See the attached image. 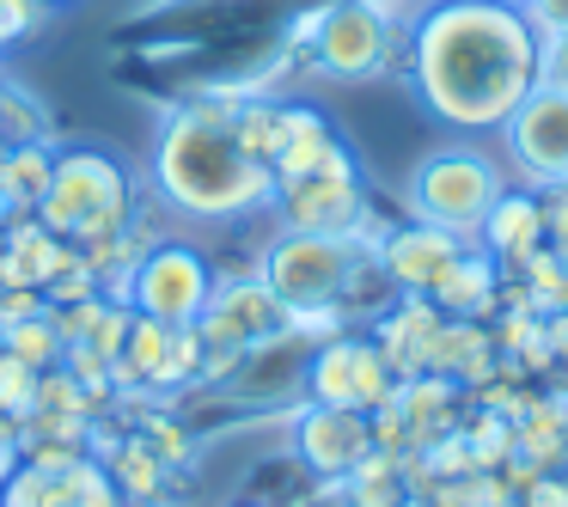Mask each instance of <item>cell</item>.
Here are the masks:
<instances>
[{
  "mask_svg": "<svg viewBox=\"0 0 568 507\" xmlns=\"http://www.w3.org/2000/svg\"><path fill=\"white\" fill-rule=\"evenodd\" d=\"M514 184L495 148H477L470 135L440 141L428 148L404 178V209L409 221H434V226H453V233L477 239L483 214L495 209V196Z\"/></svg>",
  "mask_w": 568,
  "mask_h": 507,
  "instance_id": "277c9868",
  "label": "cell"
},
{
  "mask_svg": "<svg viewBox=\"0 0 568 507\" xmlns=\"http://www.w3.org/2000/svg\"><path fill=\"white\" fill-rule=\"evenodd\" d=\"M397 50H404V26L367 7V0H331L324 7V26L312 31L306 62L318 68L324 80H343V87H361V80H385L397 68Z\"/></svg>",
  "mask_w": 568,
  "mask_h": 507,
  "instance_id": "ba28073f",
  "label": "cell"
},
{
  "mask_svg": "<svg viewBox=\"0 0 568 507\" xmlns=\"http://www.w3.org/2000/svg\"><path fill=\"white\" fill-rule=\"evenodd\" d=\"M38 214L55 239L68 245H99V239L123 233L129 221L141 214V184L116 153L104 148H55V165H50V184L38 196Z\"/></svg>",
  "mask_w": 568,
  "mask_h": 507,
  "instance_id": "3957f363",
  "label": "cell"
},
{
  "mask_svg": "<svg viewBox=\"0 0 568 507\" xmlns=\"http://www.w3.org/2000/svg\"><path fill=\"white\" fill-rule=\"evenodd\" d=\"M19 470V422H0V483Z\"/></svg>",
  "mask_w": 568,
  "mask_h": 507,
  "instance_id": "f546056e",
  "label": "cell"
},
{
  "mask_svg": "<svg viewBox=\"0 0 568 507\" xmlns=\"http://www.w3.org/2000/svg\"><path fill=\"white\" fill-rule=\"evenodd\" d=\"M336 141L343 135H336V123L318 111V104H306V99L287 104L282 99V141H275V153H270V178L275 184H294V178L318 172L324 153H331Z\"/></svg>",
  "mask_w": 568,
  "mask_h": 507,
  "instance_id": "d6986e66",
  "label": "cell"
},
{
  "mask_svg": "<svg viewBox=\"0 0 568 507\" xmlns=\"http://www.w3.org/2000/svg\"><path fill=\"white\" fill-rule=\"evenodd\" d=\"M287 318H294V312H287L282 300L270 294V282L251 270V275H214V294H209V306H202L196 331H202V343L221 348V355H245V348L282 336Z\"/></svg>",
  "mask_w": 568,
  "mask_h": 507,
  "instance_id": "8fae6325",
  "label": "cell"
},
{
  "mask_svg": "<svg viewBox=\"0 0 568 507\" xmlns=\"http://www.w3.org/2000/svg\"><path fill=\"white\" fill-rule=\"evenodd\" d=\"M538 202H544V239L568 251V184H550V190H538Z\"/></svg>",
  "mask_w": 568,
  "mask_h": 507,
  "instance_id": "83f0119b",
  "label": "cell"
},
{
  "mask_svg": "<svg viewBox=\"0 0 568 507\" xmlns=\"http://www.w3.org/2000/svg\"><path fill=\"white\" fill-rule=\"evenodd\" d=\"M104 470H111V483L123 489V501L129 507H160L165 495H172V483H178V470L165 465L160 453H153L141 434H123V440L111 446V453L99 458Z\"/></svg>",
  "mask_w": 568,
  "mask_h": 507,
  "instance_id": "ffe728a7",
  "label": "cell"
},
{
  "mask_svg": "<svg viewBox=\"0 0 568 507\" xmlns=\"http://www.w3.org/2000/svg\"><path fill=\"white\" fill-rule=\"evenodd\" d=\"M373 453V416L367 409H336V404H294V458L306 477L336 483Z\"/></svg>",
  "mask_w": 568,
  "mask_h": 507,
  "instance_id": "7c38bea8",
  "label": "cell"
},
{
  "mask_svg": "<svg viewBox=\"0 0 568 507\" xmlns=\"http://www.w3.org/2000/svg\"><path fill=\"white\" fill-rule=\"evenodd\" d=\"M519 507H568V470H538L519 489Z\"/></svg>",
  "mask_w": 568,
  "mask_h": 507,
  "instance_id": "4316f807",
  "label": "cell"
},
{
  "mask_svg": "<svg viewBox=\"0 0 568 507\" xmlns=\"http://www.w3.org/2000/svg\"><path fill=\"white\" fill-rule=\"evenodd\" d=\"M416 495H428L434 507H519L514 483H507L501 470H465V477H440V483H428V489H416Z\"/></svg>",
  "mask_w": 568,
  "mask_h": 507,
  "instance_id": "603a6c76",
  "label": "cell"
},
{
  "mask_svg": "<svg viewBox=\"0 0 568 507\" xmlns=\"http://www.w3.org/2000/svg\"><path fill=\"white\" fill-rule=\"evenodd\" d=\"M495 331L483 318H440V331H434V348H428V373H440V379L465 385V392H477V385L495 379Z\"/></svg>",
  "mask_w": 568,
  "mask_h": 507,
  "instance_id": "ac0fdd59",
  "label": "cell"
},
{
  "mask_svg": "<svg viewBox=\"0 0 568 507\" xmlns=\"http://www.w3.org/2000/svg\"><path fill=\"white\" fill-rule=\"evenodd\" d=\"M226 507H257V501H226Z\"/></svg>",
  "mask_w": 568,
  "mask_h": 507,
  "instance_id": "e575fe53",
  "label": "cell"
},
{
  "mask_svg": "<svg viewBox=\"0 0 568 507\" xmlns=\"http://www.w3.org/2000/svg\"><path fill=\"white\" fill-rule=\"evenodd\" d=\"M43 7H74V0H43Z\"/></svg>",
  "mask_w": 568,
  "mask_h": 507,
  "instance_id": "836d02e7",
  "label": "cell"
},
{
  "mask_svg": "<svg viewBox=\"0 0 568 507\" xmlns=\"http://www.w3.org/2000/svg\"><path fill=\"white\" fill-rule=\"evenodd\" d=\"M50 135H55L50 111H43V104L31 99L19 80L0 74V141H7V148H19V141H50Z\"/></svg>",
  "mask_w": 568,
  "mask_h": 507,
  "instance_id": "d4e9b609",
  "label": "cell"
},
{
  "mask_svg": "<svg viewBox=\"0 0 568 507\" xmlns=\"http://www.w3.org/2000/svg\"><path fill=\"white\" fill-rule=\"evenodd\" d=\"M495 7H514V13H526V7H531V0H495Z\"/></svg>",
  "mask_w": 568,
  "mask_h": 507,
  "instance_id": "1f68e13d",
  "label": "cell"
},
{
  "mask_svg": "<svg viewBox=\"0 0 568 507\" xmlns=\"http://www.w3.org/2000/svg\"><path fill=\"white\" fill-rule=\"evenodd\" d=\"M409 99L453 135H495L544 80V43L526 13L495 0H422L397 50Z\"/></svg>",
  "mask_w": 568,
  "mask_h": 507,
  "instance_id": "6da1fadb",
  "label": "cell"
},
{
  "mask_svg": "<svg viewBox=\"0 0 568 507\" xmlns=\"http://www.w3.org/2000/svg\"><path fill=\"white\" fill-rule=\"evenodd\" d=\"M501 165L514 184L526 190H550V184H568V80H538L526 99L514 104L501 129Z\"/></svg>",
  "mask_w": 568,
  "mask_h": 507,
  "instance_id": "52a82bcc",
  "label": "cell"
},
{
  "mask_svg": "<svg viewBox=\"0 0 568 507\" xmlns=\"http://www.w3.org/2000/svg\"><path fill=\"white\" fill-rule=\"evenodd\" d=\"M214 275H221L214 257L196 251L190 239H153L141 251L135 275H129L123 306L141 312V318H160V324H196L214 294Z\"/></svg>",
  "mask_w": 568,
  "mask_h": 507,
  "instance_id": "9c48e42d",
  "label": "cell"
},
{
  "mask_svg": "<svg viewBox=\"0 0 568 507\" xmlns=\"http://www.w3.org/2000/svg\"><path fill=\"white\" fill-rule=\"evenodd\" d=\"M379 251V239H331V233H282L263 239L257 263L251 270L270 282V294L282 300L287 312H324V306H343L348 287H355L361 263Z\"/></svg>",
  "mask_w": 568,
  "mask_h": 507,
  "instance_id": "5b68a950",
  "label": "cell"
},
{
  "mask_svg": "<svg viewBox=\"0 0 568 507\" xmlns=\"http://www.w3.org/2000/svg\"><path fill=\"white\" fill-rule=\"evenodd\" d=\"M397 392L392 367H385L379 343L367 331H336L312 348V367H306V397L312 404H336V409H379L385 397Z\"/></svg>",
  "mask_w": 568,
  "mask_h": 507,
  "instance_id": "30bf717a",
  "label": "cell"
},
{
  "mask_svg": "<svg viewBox=\"0 0 568 507\" xmlns=\"http://www.w3.org/2000/svg\"><path fill=\"white\" fill-rule=\"evenodd\" d=\"M74 251L80 245L55 239L38 214H7V221H0V287H38L43 294V287L68 270Z\"/></svg>",
  "mask_w": 568,
  "mask_h": 507,
  "instance_id": "5bb4252c",
  "label": "cell"
},
{
  "mask_svg": "<svg viewBox=\"0 0 568 507\" xmlns=\"http://www.w3.org/2000/svg\"><path fill=\"white\" fill-rule=\"evenodd\" d=\"M465 245H477V239L453 233V226H434V221H404L379 233V270L397 294H428Z\"/></svg>",
  "mask_w": 568,
  "mask_h": 507,
  "instance_id": "4fadbf2b",
  "label": "cell"
},
{
  "mask_svg": "<svg viewBox=\"0 0 568 507\" xmlns=\"http://www.w3.org/2000/svg\"><path fill=\"white\" fill-rule=\"evenodd\" d=\"M50 13L43 0H0V50H13V43H26L31 31H38V19Z\"/></svg>",
  "mask_w": 568,
  "mask_h": 507,
  "instance_id": "484cf974",
  "label": "cell"
},
{
  "mask_svg": "<svg viewBox=\"0 0 568 507\" xmlns=\"http://www.w3.org/2000/svg\"><path fill=\"white\" fill-rule=\"evenodd\" d=\"M148 190L178 221H202V226H239L251 214H270L275 202L270 165L239 148L226 99H214V92L172 104L165 123L153 129Z\"/></svg>",
  "mask_w": 568,
  "mask_h": 507,
  "instance_id": "7a4b0ae2",
  "label": "cell"
},
{
  "mask_svg": "<svg viewBox=\"0 0 568 507\" xmlns=\"http://www.w3.org/2000/svg\"><path fill=\"white\" fill-rule=\"evenodd\" d=\"M55 148L62 141H19V148H7V172H0V209L7 214H31L43 196V184H50V165H55Z\"/></svg>",
  "mask_w": 568,
  "mask_h": 507,
  "instance_id": "7402d4cb",
  "label": "cell"
},
{
  "mask_svg": "<svg viewBox=\"0 0 568 507\" xmlns=\"http://www.w3.org/2000/svg\"><path fill=\"white\" fill-rule=\"evenodd\" d=\"M501 287H507L501 263H495L483 245H465L440 270V282L428 287V300L440 306V318H489V312L501 306Z\"/></svg>",
  "mask_w": 568,
  "mask_h": 507,
  "instance_id": "2e32d148",
  "label": "cell"
},
{
  "mask_svg": "<svg viewBox=\"0 0 568 507\" xmlns=\"http://www.w3.org/2000/svg\"><path fill=\"white\" fill-rule=\"evenodd\" d=\"M526 19H531V31H538V43L568 38V0H531Z\"/></svg>",
  "mask_w": 568,
  "mask_h": 507,
  "instance_id": "f1b7e54d",
  "label": "cell"
},
{
  "mask_svg": "<svg viewBox=\"0 0 568 507\" xmlns=\"http://www.w3.org/2000/svg\"><path fill=\"white\" fill-rule=\"evenodd\" d=\"M270 214L282 226H294V233H331V239H379L385 233V226H373L367 172H361L348 141H336L324 153L318 172L294 178V184H275Z\"/></svg>",
  "mask_w": 568,
  "mask_h": 507,
  "instance_id": "8992f818",
  "label": "cell"
},
{
  "mask_svg": "<svg viewBox=\"0 0 568 507\" xmlns=\"http://www.w3.org/2000/svg\"><path fill=\"white\" fill-rule=\"evenodd\" d=\"M0 172H7V141H0Z\"/></svg>",
  "mask_w": 568,
  "mask_h": 507,
  "instance_id": "d6a6232c",
  "label": "cell"
},
{
  "mask_svg": "<svg viewBox=\"0 0 568 507\" xmlns=\"http://www.w3.org/2000/svg\"><path fill=\"white\" fill-rule=\"evenodd\" d=\"M0 348H7V355H19L26 361V367H55V361H62V324H55V312L43 306V312H31V318H19V324H0Z\"/></svg>",
  "mask_w": 568,
  "mask_h": 507,
  "instance_id": "cb8c5ba5",
  "label": "cell"
},
{
  "mask_svg": "<svg viewBox=\"0 0 568 507\" xmlns=\"http://www.w3.org/2000/svg\"><path fill=\"white\" fill-rule=\"evenodd\" d=\"M434 331H440V306H434L428 294H397L392 306L373 318V343H379L385 367H392V379H416V373H428V348H434Z\"/></svg>",
  "mask_w": 568,
  "mask_h": 507,
  "instance_id": "9a60e30c",
  "label": "cell"
},
{
  "mask_svg": "<svg viewBox=\"0 0 568 507\" xmlns=\"http://www.w3.org/2000/svg\"><path fill=\"white\" fill-rule=\"evenodd\" d=\"M477 245L489 251L495 263H501V275L514 270V263L526 257V251H538V245H544V202H538V190L507 184L501 196H495V209L483 214Z\"/></svg>",
  "mask_w": 568,
  "mask_h": 507,
  "instance_id": "e0dca14e",
  "label": "cell"
},
{
  "mask_svg": "<svg viewBox=\"0 0 568 507\" xmlns=\"http://www.w3.org/2000/svg\"><path fill=\"white\" fill-rule=\"evenodd\" d=\"M331 489L343 495V507H397L409 495V465H404V453L373 446V453L361 458L348 477H336Z\"/></svg>",
  "mask_w": 568,
  "mask_h": 507,
  "instance_id": "44dd1931",
  "label": "cell"
},
{
  "mask_svg": "<svg viewBox=\"0 0 568 507\" xmlns=\"http://www.w3.org/2000/svg\"><path fill=\"white\" fill-rule=\"evenodd\" d=\"M0 221H7V209H0Z\"/></svg>",
  "mask_w": 568,
  "mask_h": 507,
  "instance_id": "d590c367",
  "label": "cell"
},
{
  "mask_svg": "<svg viewBox=\"0 0 568 507\" xmlns=\"http://www.w3.org/2000/svg\"><path fill=\"white\" fill-rule=\"evenodd\" d=\"M397 507H434V501H428V495H416V489H409V495H404V501H397Z\"/></svg>",
  "mask_w": 568,
  "mask_h": 507,
  "instance_id": "4dcf8cb0",
  "label": "cell"
}]
</instances>
